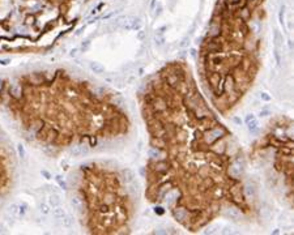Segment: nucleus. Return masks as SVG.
Masks as SVG:
<instances>
[{
	"mask_svg": "<svg viewBox=\"0 0 294 235\" xmlns=\"http://www.w3.org/2000/svg\"><path fill=\"white\" fill-rule=\"evenodd\" d=\"M284 13H285V5H281L280 7V14H278V18H280V24L281 25L284 26V22H285V21H284Z\"/></svg>",
	"mask_w": 294,
	"mask_h": 235,
	"instance_id": "13",
	"label": "nucleus"
},
{
	"mask_svg": "<svg viewBox=\"0 0 294 235\" xmlns=\"http://www.w3.org/2000/svg\"><path fill=\"white\" fill-rule=\"evenodd\" d=\"M0 108L20 120L33 140L48 148L67 144L69 150L77 140L82 153L86 142L96 145L123 127L119 99L106 101L101 89L55 73H30L22 81L0 79Z\"/></svg>",
	"mask_w": 294,
	"mask_h": 235,
	"instance_id": "1",
	"label": "nucleus"
},
{
	"mask_svg": "<svg viewBox=\"0 0 294 235\" xmlns=\"http://www.w3.org/2000/svg\"><path fill=\"white\" fill-rule=\"evenodd\" d=\"M209 81H210V84H212L213 86H216L217 84H220V74L218 73L212 74V76L209 77Z\"/></svg>",
	"mask_w": 294,
	"mask_h": 235,
	"instance_id": "12",
	"label": "nucleus"
},
{
	"mask_svg": "<svg viewBox=\"0 0 294 235\" xmlns=\"http://www.w3.org/2000/svg\"><path fill=\"white\" fill-rule=\"evenodd\" d=\"M174 217L178 219V221H184L187 217V212L184 209H181V208H177L175 210H174Z\"/></svg>",
	"mask_w": 294,
	"mask_h": 235,
	"instance_id": "9",
	"label": "nucleus"
},
{
	"mask_svg": "<svg viewBox=\"0 0 294 235\" xmlns=\"http://www.w3.org/2000/svg\"><path fill=\"white\" fill-rule=\"evenodd\" d=\"M252 119H255V116L252 115V114H251V115H247V118H246V122H250V120H252Z\"/></svg>",
	"mask_w": 294,
	"mask_h": 235,
	"instance_id": "23",
	"label": "nucleus"
},
{
	"mask_svg": "<svg viewBox=\"0 0 294 235\" xmlns=\"http://www.w3.org/2000/svg\"><path fill=\"white\" fill-rule=\"evenodd\" d=\"M260 98L263 99V101H267V102H268L269 99H271V97H269L267 93H261V94H260Z\"/></svg>",
	"mask_w": 294,
	"mask_h": 235,
	"instance_id": "20",
	"label": "nucleus"
},
{
	"mask_svg": "<svg viewBox=\"0 0 294 235\" xmlns=\"http://www.w3.org/2000/svg\"><path fill=\"white\" fill-rule=\"evenodd\" d=\"M149 156H150V158L154 159V161H162V159H164V153L161 152L160 148H152V149L149 150Z\"/></svg>",
	"mask_w": 294,
	"mask_h": 235,
	"instance_id": "5",
	"label": "nucleus"
},
{
	"mask_svg": "<svg viewBox=\"0 0 294 235\" xmlns=\"http://www.w3.org/2000/svg\"><path fill=\"white\" fill-rule=\"evenodd\" d=\"M274 58H276V60H277V64H280L281 59H280V52H278V48H276V51H274Z\"/></svg>",
	"mask_w": 294,
	"mask_h": 235,
	"instance_id": "19",
	"label": "nucleus"
},
{
	"mask_svg": "<svg viewBox=\"0 0 294 235\" xmlns=\"http://www.w3.org/2000/svg\"><path fill=\"white\" fill-rule=\"evenodd\" d=\"M268 115H271V111L269 110H261L260 111V116H268Z\"/></svg>",
	"mask_w": 294,
	"mask_h": 235,
	"instance_id": "21",
	"label": "nucleus"
},
{
	"mask_svg": "<svg viewBox=\"0 0 294 235\" xmlns=\"http://www.w3.org/2000/svg\"><path fill=\"white\" fill-rule=\"evenodd\" d=\"M154 170L157 171V173H160V174H165L167 171V165L165 163L164 161H157Z\"/></svg>",
	"mask_w": 294,
	"mask_h": 235,
	"instance_id": "10",
	"label": "nucleus"
},
{
	"mask_svg": "<svg viewBox=\"0 0 294 235\" xmlns=\"http://www.w3.org/2000/svg\"><path fill=\"white\" fill-rule=\"evenodd\" d=\"M242 171H243V167L240 166L238 162H237V163H234L232 167H230V175L234 176V178H238V176H240Z\"/></svg>",
	"mask_w": 294,
	"mask_h": 235,
	"instance_id": "7",
	"label": "nucleus"
},
{
	"mask_svg": "<svg viewBox=\"0 0 294 235\" xmlns=\"http://www.w3.org/2000/svg\"><path fill=\"white\" fill-rule=\"evenodd\" d=\"M12 179V156L7 139L0 129V208L3 207Z\"/></svg>",
	"mask_w": 294,
	"mask_h": 235,
	"instance_id": "3",
	"label": "nucleus"
},
{
	"mask_svg": "<svg viewBox=\"0 0 294 235\" xmlns=\"http://www.w3.org/2000/svg\"><path fill=\"white\" fill-rule=\"evenodd\" d=\"M165 42V39L162 37H155V45L157 46H162Z\"/></svg>",
	"mask_w": 294,
	"mask_h": 235,
	"instance_id": "17",
	"label": "nucleus"
},
{
	"mask_svg": "<svg viewBox=\"0 0 294 235\" xmlns=\"http://www.w3.org/2000/svg\"><path fill=\"white\" fill-rule=\"evenodd\" d=\"M82 184L80 195L72 198V205L79 212L90 214L89 222L94 231L114 232L122 230L127 221V208L122 188L127 183L122 176L109 174L105 167L82 166L79 178Z\"/></svg>",
	"mask_w": 294,
	"mask_h": 235,
	"instance_id": "2",
	"label": "nucleus"
},
{
	"mask_svg": "<svg viewBox=\"0 0 294 235\" xmlns=\"http://www.w3.org/2000/svg\"><path fill=\"white\" fill-rule=\"evenodd\" d=\"M225 214H226V217H229L230 219H234V221H239V218H240L239 210L235 209V208H229Z\"/></svg>",
	"mask_w": 294,
	"mask_h": 235,
	"instance_id": "6",
	"label": "nucleus"
},
{
	"mask_svg": "<svg viewBox=\"0 0 294 235\" xmlns=\"http://www.w3.org/2000/svg\"><path fill=\"white\" fill-rule=\"evenodd\" d=\"M218 227L217 226H212V227H208V229L204 231V234H215L216 232V230H217Z\"/></svg>",
	"mask_w": 294,
	"mask_h": 235,
	"instance_id": "16",
	"label": "nucleus"
},
{
	"mask_svg": "<svg viewBox=\"0 0 294 235\" xmlns=\"http://www.w3.org/2000/svg\"><path fill=\"white\" fill-rule=\"evenodd\" d=\"M223 135H225V129H222V128H215V129L209 131V132L205 135V140H206V142L212 144L215 140L222 137Z\"/></svg>",
	"mask_w": 294,
	"mask_h": 235,
	"instance_id": "4",
	"label": "nucleus"
},
{
	"mask_svg": "<svg viewBox=\"0 0 294 235\" xmlns=\"http://www.w3.org/2000/svg\"><path fill=\"white\" fill-rule=\"evenodd\" d=\"M191 55H192V56H194V58H195V56H196V51H195V50H191Z\"/></svg>",
	"mask_w": 294,
	"mask_h": 235,
	"instance_id": "25",
	"label": "nucleus"
},
{
	"mask_svg": "<svg viewBox=\"0 0 294 235\" xmlns=\"http://www.w3.org/2000/svg\"><path fill=\"white\" fill-rule=\"evenodd\" d=\"M139 38H144V33H143V31H141V33H139Z\"/></svg>",
	"mask_w": 294,
	"mask_h": 235,
	"instance_id": "27",
	"label": "nucleus"
},
{
	"mask_svg": "<svg viewBox=\"0 0 294 235\" xmlns=\"http://www.w3.org/2000/svg\"><path fill=\"white\" fill-rule=\"evenodd\" d=\"M92 69H93L94 72H97V73H99V72L103 71V68H102L99 64H97V63H94V64H92Z\"/></svg>",
	"mask_w": 294,
	"mask_h": 235,
	"instance_id": "15",
	"label": "nucleus"
},
{
	"mask_svg": "<svg viewBox=\"0 0 294 235\" xmlns=\"http://www.w3.org/2000/svg\"><path fill=\"white\" fill-rule=\"evenodd\" d=\"M161 12H162V7L158 5V8L155 9V16H160V14H161Z\"/></svg>",
	"mask_w": 294,
	"mask_h": 235,
	"instance_id": "22",
	"label": "nucleus"
},
{
	"mask_svg": "<svg viewBox=\"0 0 294 235\" xmlns=\"http://www.w3.org/2000/svg\"><path fill=\"white\" fill-rule=\"evenodd\" d=\"M218 31H220V28L216 25H212V28H210V35L212 37H216V35L218 34Z\"/></svg>",
	"mask_w": 294,
	"mask_h": 235,
	"instance_id": "14",
	"label": "nucleus"
},
{
	"mask_svg": "<svg viewBox=\"0 0 294 235\" xmlns=\"http://www.w3.org/2000/svg\"><path fill=\"white\" fill-rule=\"evenodd\" d=\"M244 193H246L247 197H251L254 198L255 196H256V188H255L254 184H247L246 187H244Z\"/></svg>",
	"mask_w": 294,
	"mask_h": 235,
	"instance_id": "8",
	"label": "nucleus"
},
{
	"mask_svg": "<svg viewBox=\"0 0 294 235\" xmlns=\"http://www.w3.org/2000/svg\"><path fill=\"white\" fill-rule=\"evenodd\" d=\"M247 125H249V129L251 131V132H255V131L257 129L259 123H257L256 119H252V120H250V122H247Z\"/></svg>",
	"mask_w": 294,
	"mask_h": 235,
	"instance_id": "11",
	"label": "nucleus"
},
{
	"mask_svg": "<svg viewBox=\"0 0 294 235\" xmlns=\"http://www.w3.org/2000/svg\"><path fill=\"white\" fill-rule=\"evenodd\" d=\"M133 28H136V29H139L140 26H141V22H140V20L139 18H135V20H133Z\"/></svg>",
	"mask_w": 294,
	"mask_h": 235,
	"instance_id": "18",
	"label": "nucleus"
},
{
	"mask_svg": "<svg viewBox=\"0 0 294 235\" xmlns=\"http://www.w3.org/2000/svg\"><path fill=\"white\" fill-rule=\"evenodd\" d=\"M234 120H235V123H237V124H240V119H239V118H235Z\"/></svg>",
	"mask_w": 294,
	"mask_h": 235,
	"instance_id": "26",
	"label": "nucleus"
},
{
	"mask_svg": "<svg viewBox=\"0 0 294 235\" xmlns=\"http://www.w3.org/2000/svg\"><path fill=\"white\" fill-rule=\"evenodd\" d=\"M187 41H188V38H187V37H186V38H184V39H183V41H182V43H181V46H182V47H184V46H186V45H187Z\"/></svg>",
	"mask_w": 294,
	"mask_h": 235,
	"instance_id": "24",
	"label": "nucleus"
}]
</instances>
